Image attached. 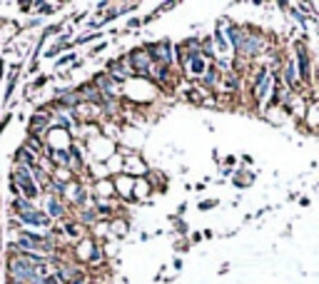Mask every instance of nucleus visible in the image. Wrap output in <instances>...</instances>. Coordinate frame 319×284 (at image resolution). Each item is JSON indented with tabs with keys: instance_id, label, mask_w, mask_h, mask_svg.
Here are the masks:
<instances>
[{
	"instance_id": "1",
	"label": "nucleus",
	"mask_w": 319,
	"mask_h": 284,
	"mask_svg": "<svg viewBox=\"0 0 319 284\" xmlns=\"http://www.w3.org/2000/svg\"><path fill=\"white\" fill-rule=\"evenodd\" d=\"M264 45H267V38H264V35H259V33H254V30H244L237 55H239V58H257V55L264 50Z\"/></svg>"
},
{
	"instance_id": "2",
	"label": "nucleus",
	"mask_w": 319,
	"mask_h": 284,
	"mask_svg": "<svg viewBox=\"0 0 319 284\" xmlns=\"http://www.w3.org/2000/svg\"><path fill=\"white\" fill-rule=\"evenodd\" d=\"M127 58V65H130V70L135 72V75H142V77H152V70H155V65H152V60H150V55L145 53V50H132V53H127L125 55Z\"/></svg>"
},
{
	"instance_id": "3",
	"label": "nucleus",
	"mask_w": 319,
	"mask_h": 284,
	"mask_svg": "<svg viewBox=\"0 0 319 284\" xmlns=\"http://www.w3.org/2000/svg\"><path fill=\"white\" fill-rule=\"evenodd\" d=\"M145 53L150 55L152 65H172V45L170 40H160L145 48Z\"/></svg>"
},
{
	"instance_id": "4",
	"label": "nucleus",
	"mask_w": 319,
	"mask_h": 284,
	"mask_svg": "<svg viewBox=\"0 0 319 284\" xmlns=\"http://www.w3.org/2000/svg\"><path fill=\"white\" fill-rule=\"evenodd\" d=\"M18 219H20V224L28 229V227H50V217L43 212V210H28V212H23V214H18Z\"/></svg>"
},
{
	"instance_id": "5",
	"label": "nucleus",
	"mask_w": 319,
	"mask_h": 284,
	"mask_svg": "<svg viewBox=\"0 0 319 284\" xmlns=\"http://www.w3.org/2000/svg\"><path fill=\"white\" fill-rule=\"evenodd\" d=\"M107 75H110L115 82L127 80V77L132 75V70H130V65H127V58H125V55H122V58H112V60L107 63Z\"/></svg>"
},
{
	"instance_id": "6",
	"label": "nucleus",
	"mask_w": 319,
	"mask_h": 284,
	"mask_svg": "<svg viewBox=\"0 0 319 284\" xmlns=\"http://www.w3.org/2000/svg\"><path fill=\"white\" fill-rule=\"evenodd\" d=\"M92 85L97 87V92H100L105 100H115V97H117V92H120V90H117V82H115L107 72H100V75L92 80Z\"/></svg>"
},
{
	"instance_id": "7",
	"label": "nucleus",
	"mask_w": 319,
	"mask_h": 284,
	"mask_svg": "<svg viewBox=\"0 0 319 284\" xmlns=\"http://www.w3.org/2000/svg\"><path fill=\"white\" fill-rule=\"evenodd\" d=\"M297 60H299V68H297L299 80L312 82V63H309V53H307V48H304L302 43L297 45Z\"/></svg>"
},
{
	"instance_id": "8",
	"label": "nucleus",
	"mask_w": 319,
	"mask_h": 284,
	"mask_svg": "<svg viewBox=\"0 0 319 284\" xmlns=\"http://www.w3.org/2000/svg\"><path fill=\"white\" fill-rule=\"evenodd\" d=\"M45 214H48L50 219H65L68 207H65V202H63L60 197L50 195V197H48V202H45Z\"/></svg>"
},
{
	"instance_id": "9",
	"label": "nucleus",
	"mask_w": 319,
	"mask_h": 284,
	"mask_svg": "<svg viewBox=\"0 0 319 284\" xmlns=\"http://www.w3.org/2000/svg\"><path fill=\"white\" fill-rule=\"evenodd\" d=\"M55 105L58 107H78L80 105V95L75 90H60L55 95Z\"/></svg>"
},
{
	"instance_id": "10",
	"label": "nucleus",
	"mask_w": 319,
	"mask_h": 284,
	"mask_svg": "<svg viewBox=\"0 0 319 284\" xmlns=\"http://www.w3.org/2000/svg\"><path fill=\"white\" fill-rule=\"evenodd\" d=\"M15 165H20V167H38V160H35V152L33 150H28V147H20L18 152H15Z\"/></svg>"
},
{
	"instance_id": "11",
	"label": "nucleus",
	"mask_w": 319,
	"mask_h": 284,
	"mask_svg": "<svg viewBox=\"0 0 319 284\" xmlns=\"http://www.w3.org/2000/svg\"><path fill=\"white\" fill-rule=\"evenodd\" d=\"M182 63H185V70L190 75H195V77H202L205 70H207V60L205 58H192V60H182Z\"/></svg>"
},
{
	"instance_id": "12",
	"label": "nucleus",
	"mask_w": 319,
	"mask_h": 284,
	"mask_svg": "<svg viewBox=\"0 0 319 284\" xmlns=\"http://www.w3.org/2000/svg\"><path fill=\"white\" fill-rule=\"evenodd\" d=\"M282 77H284V82H287L289 87H297L299 75H297V63H294V60H287V63L282 65Z\"/></svg>"
},
{
	"instance_id": "13",
	"label": "nucleus",
	"mask_w": 319,
	"mask_h": 284,
	"mask_svg": "<svg viewBox=\"0 0 319 284\" xmlns=\"http://www.w3.org/2000/svg\"><path fill=\"white\" fill-rule=\"evenodd\" d=\"M220 80H222V72H220V68L210 63V65H207V70H205V75H202V82H205V85L212 90V87H217V82H220Z\"/></svg>"
},
{
	"instance_id": "14",
	"label": "nucleus",
	"mask_w": 319,
	"mask_h": 284,
	"mask_svg": "<svg viewBox=\"0 0 319 284\" xmlns=\"http://www.w3.org/2000/svg\"><path fill=\"white\" fill-rule=\"evenodd\" d=\"M230 40H232V50L237 53L239 50V43H242V35H244V28H239V25H232L230 23V28H227V33H225Z\"/></svg>"
},
{
	"instance_id": "15",
	"label": "nucleus",
	"mask_w": 319,
	"mask_h": 284,
	"mask_svg": "<svg viewBox=\"0 0 319 284\" xmlns=\"http://www.w3.org/2000/svg\"><path fill=\"white\" fill-rule=\"evenodd\" d=\"M155 77L160 85H167L172 77V65H155Z\"/></svg>"
},
{
	"instance_id": "16",
	"label": "nucleus",
	"mask_w": 319,
	"mask_h": 284,
	"mask_svg": "<svg viewBox=\"0 0 319 284\" xmlns=\"http://www.w3.org/2000/svg\"><path fill=\"white\" fill-rule=\"evenodd\" d=\"M28 210H33V202L30 200H25V197H15L13 200V214L15 217L23 214V212H28Z\"/></svg>"
},
{
	"instance_id": "17",
	"label": "nucleus",
	"mask_w": 319,
	"mask_h": 284,
	"mask_svg": "<svg viewBox=\"0 0 319 284\" xmlns=\"http://www.w3.org/2000/svg\"><path fill=\"white\" fill-rule=\"evenodd\" d=\"M82 227L80 224H75V222H65V234L70 237V239H82V232H80Z\"/></svg>"
},
{
	"instance_id": "18",
	"label": "nucleus",
	"mask_w": 319,
	"mask_h": 284,
	"mask_svg": "<svg viewBox=\"0 0 319 284\" xmlns=\"http://www.w3.org/2000/svg\"><path fill=\"white\" fill-rule=\"evenodd\" d=\"M225 87H227V92L232 90V92H237L239 90V80H237V72H230L227 77H225Z\"/></svg>"
},
{
	"instance_id": "19",
	"label": "nucleus",
	"mask_w": 319,
	"mask_h": 284,
	"mask_svg": "<svg viewBox=\"0 0 319 284\" xmlns=\"http://www.w3.org/2000/svg\"><path fill=\"white\" fill-rule=\"evenodd\" d=\"M87 262H90V264H100V262H102V254H100V247H95V244L90 247V254H87Z\"/></svg>"
},
{
	"instance_id": "20",
	"label": "nucleus",
	"mask_w": 319,
	"mask_h": 284,
	"mask_svg": "<svg viewBox=\"0 0 319 284\" xmlns=\"http://www.w3.org/2000/svg\"><path fill=\"white\" fill-rule=\"evenodd\" d=\"M95 219H97V212H95V207H85V210H82V222H90V224H92Z\"/></svg>"
},
{
	"instance_id": "21",
	"label": "nucleus",
	"mask_w": 319,
	"mask_h": 284,
	"mask_svg": "<svg viewBox=\"0 0 319 284\" xmlns=\"http://www.w3.org/2000/svg\"><path fill=\"white\" fill-rule=\"evenodd\" d=\"M75 60V53H68V55H63V58H58V68H63V65H68V63H73Z\"/></svg>"
},
{
	"instance_id": "22",
	"label": "nucleus",
	"mask_w": 319,
	"mask_h": 284,
	"mask_svg": "<svg viewBox=\"0 0 319 284\" xmlns=\"http://www.w3.org/2000/svg\"><path fill=\"white\" fill-rule=\"evenodd\" d=\"M55 8H58V5H38V13H40V15H50Z\"/></svg>"
},
{
	"instance_id": "23",
	"label": "nucleus",
	"mask_w": 319,
	"mask_h": 284,
	"mask_svg": "<svg viewBox=\"0 0 319 284\" xmlns=\"http://www.w3.org/2000/svg\"><path fill=\"white\" fill-rule=\"evenodd\" d=\"M100 33H90V35H82V38H78V43H87V40H95Z\"/></svg>"
},
{
	"instance_id": "24",
	"label": "nucleus",
	"mask_w": 319,
	"mask_h": 284,
	"mask_svg": "<svg viewBox=\"0 0 319 284\" xmlns=\"http://www.w3.org/2000/svg\"><path fill=\"white\" fill-rule=\"evenodd\" d=\"M38 25H40V18H33V20L28 23V28H38Z\"/></svg>"
},
{
	"instance_id": "25",
	"label": "nucleus",
	"mask_w": 319,
	"mask_h": 284,
	"mask_svg": "<svg viewBox=\"0 0 319 284\" xmlns=\"http://www.w3.org/2000/svg\"><path fill=\"white\" fill-rule=\"evenodd\" d=\"M127 28H140V20H137V18H132V20L127 23Z\"/></svg>"
},
{
	"instance_id": "26",
	"label": "nucleus",
	"mask_w": 319,
	"mask_h": 284,
	"mask_svg": "<svg viewBox=\"0 0 319 284\" xmlns=\"http://www.w3.org/2000/svg\"><path fill=\"white\" fill-rule=\"evenodd\" d=\"M317 92H319V85H317Z\"/></svg>"
}]
</instances>
